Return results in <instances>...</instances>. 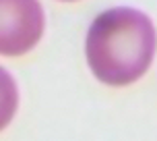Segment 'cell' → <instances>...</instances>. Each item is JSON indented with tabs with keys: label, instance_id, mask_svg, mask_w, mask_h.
<instances>
[{
	"label": "cell",
	"instance_id": "6da1fadb",
	"mask_svg": "<svg viewBox=\"0 0 157 141\" xmlns=\"http://www.w3.org/2000/svg\"><path fill=\"white\" fill-rule=\"evenodd\" d=\"M85 50L87 62L101 83L128 85L143 77L153 60V21L136 8H108L91 23Z\"/></svg>",
	"mask_w": 157,
	"mask_h": 141
},
{
	"label": "cell",
	"instance_id": "7a4b0ae2",
	"mask_svg": "<svg viewBox=\"0 0 157 141\" xmlns=\"http://www.w3.org/2000/svg\"><path fill=\"white\" fill-rule=\"evenodd\" d=\"M44 8L39 2H0V54L21 56L44 35Z\"/></svg>",
	"mask_w": 157,
	"mask_h": 141
},
{
	"label": "cell",
	"instance_id": "3957f363",
	"mask_svg": "<svg viewBox=\"0 0 157 141\" xmlns=\"http://www.w3.org/2000/svg\"><path fill=\"white\" fill-rule=\"evenodd\" d=\"M19 106V89L15 79L0 66V131L10 125Z\"/></svg>",
	"mask_w": 157,
	"mask_h": 141
}]
</instances>
